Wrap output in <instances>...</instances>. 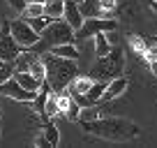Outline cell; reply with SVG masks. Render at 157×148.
<instances>
[{"label":"cell","instance_id":"6da1fadb","mask_svg":"<svg viewBox=\"0 0 157 148\" xmlns=\"http://www.w3.org/2000/svg\"><path fill=\"white\" fill-rule=\"evenodd\" d=\"M83 132L93 134L99 139H109V141H127V139L139 137V127L127 118H118V116H106V118H95L90 123H81Z\"/></svg>","mask_w":157,"mask_h":148},{"label":"cell","instance_id":"7a4b0ae2","mask_svg":"<svg viewBox=\"0 0 157 148\" xmlns=\"http://www.w3.org/2000/svg\"><path fill=\"white\" fill-rule=\"evenodd\" d=\"M42 63H44V81L49 84L51 93H63L67 88V84L78 74L76 60L72 58H63V56H56L51 51L39 56Z\"/></svg>","mask_w":157,"mask_h":148},{"label":"cell","instance_id":"3957f363","mask_svg":"<svg viewBox=\"0 0 157 148\" xmlns=\"http://www.w3.org/2000/svg\"><path fill=\"white\" fill-rule=\"evenodd\" d=\"M74 40H76V35H74L72 25H69L65 19H53L42 33H39V42L35 46H30V51H35V53L42 56L49 49H53V46L69 44V42H74Z\"/></svg>","mask_w":157,"mask_h":148},{"label":"cell","instance_id":"277c9868","mask_svg":"<svg viewBox=\"0 0 157 148\" xmlns=\"http://www.w3.org/2000/svg\"><path fill=\"white\" fill-rule=\"evenodd\" d=\"M125 69V56H123V49H118V46H111L106 56H99L97 63L93 65L90 69V76L95 81H111L116 76H120Z\"/></svg>","mask_w":157,"mask_h":148},{"label":"cell","instance_id":"5b68a950","mask_svg":"<svg viewBox=\"0 0 157 148\" xmlns=\"http://www.w3.org/2000/svg\"><path fill=\"white\" fill-rule=\"evenodd\" d=\"M118 28V21L116 19H102V16H88V19H83V23H81V28L76 30V37L78 40H88V37H93V35L97 33H111V30Z\"/></svg>","mask_w":157,"mask_h":148},{"label":"cell","instance_id":"8992f818","mask_svg":"<svg viewBox=\"0 0 157 148\" xmlns=\"http://www.w3.org/2000/svg\"><path fill=\"white\" fill-rule=\"evenodd\" d=\"M10 33H12L14 42L21 46V49H30V46H35L39 42V33H35L33 25H30L25 19L10 21Z\"/></svg>","mask_w":157,"mask_h":148},{"label":"cell","instance_id":"52a82bcc","mask_svg":"<svg viewBox=\"0 0 157 148\" xmlns=\"http://www.w3.org/2000/svg\"><path fill=\"white\" fill-rule=\"evenodd\" d=\"M78 10H81L83 19H88V16L113 19V14H116V0H78Z\"/></svg>","mask_w":157,"mask_h":148},{"label":"cell","instance_id":"ba28073f","mask_svg":"<svg viewBox=\"0 0 157 148\" xmlns=\"http://www.w3.org/2000/svg\"><path fill=\"white\" fill-rule=\"evenodd\" d=\"M23 49L14 42V37L10 33V21H5L0 25V60H16V56Z\"/></svg>","mask_w":157,"mask_h":148},{"label":"cell","instance_id":"9c48e42d","mask_svg":"<svg viewBox=\"0 0 157 148\" xmlns=\"http://www.w3.org/2000/svg\"><path fill=\"white\" fill-rule=\"evenodd\" d=\"M0 95H5V97H10V99H16V102H33L35 99L33 90H25L14 76H10V79H5L0 84Z\"/></svg>","mask_w":157,"mask_h":148},{"label":"cell","instance_id":"30bf717a","mask_svg":"<svg viewBox=\"0 0 157 148\" xmlns=\"http://www.w3.org/2000/svg\"><path fill=\"white\" fill-rule=\"evenodd\" d=\"M125 90H127V79L120 74V76H116V79L106 81V88H104V93H102V99H99V104H102V102H109V99L120 97Z\"/></svg>","mask_w":157,"mask_h":148},{"label":"cell","instance_id":"8fae6325","mask_svg":"<svg viewBox=\"0 0 157 148\" xmlns=\"http://www.w3.org/2000/svg\"><path fill=\"white\" fill-rule=\"evenodd\" d=\"M63 2H65L63 19L67 21V23L74 28V33H76V30L81 28V23H83V14H81V10H78V2L76 0H63Z\"/></svg>","mask_w":157,"mask_h":148},{"label":"cell","instance_id":"7c38bea8","mask_svg":"<svg viewBox=\"0 0 157 148\" xmlns=\"http://www.w3.org/2000/svg\"><path fill=\"white\" fill-rule=\"evenodd\" d=\"M16 81H19L21 86H23L25 90H33V93H37L39 90V86H42V81L39 79H35L30 72H19V69H14V74H12Z\"/></svg>","mask_w":157,"mask_h":148},{"label":"cell","instance_id":"4fadbf2b","mask_svg":"<svg viewBox=\"0 0 157 148\" xmlns=\"http://www.w3.org/2000/svg\"><path fill=\"white\" fill-rule=\"evenodd\" d=\"M51 53H56V56H63V58H72V60H78V49L74 46V42H69V44H58V46H53V49H49Z\"/></svg>","mask_w":157,"mask_h":148},{"label":"cell","instance_id":"5bb4252c","mask_svg":"<svg viewBox=\"0 0 157 148\" xmlns=\"http://www.w3.org/2000/svg\"><path fill=\"white\" fill-rule=\"evenodd\" d=\"M63 10H65L63 0H46L44 2V14L51 19H63Z\"/></svg>","mask_w":157,"mask_h":148},{"label":"cell","instance_id":"9a60e30c","mask_svg":"<svg viewBox=\"0 0 157 148\" xmlns=\"http://www.w3.org/2000/svg\"><path fill=\"white\" fill-rule=\"evenodd\" d=\"M42 134L49 139L51 146H58V143H60V132H58V127H56L53 118H46V123H44V132H42Z\"/></svg>","mask_w":157,"mask_h":148},{"label":"cell","instance_id":"2e32d148","mask_svg":"<svg viewBox=\"0 0 157 148\" xmlns=\"http://www.w3.org/2000/svg\"><path fill=\"white\" fill-rule=\"evenodd\" d=\"M93 37H95V53H97V58L99 56H106L109 51H111V42H109L106 33H97V35H93Z\"/></svg>","mask_w":157,"mask_h":148},{"label":"cell","instance_id":"e0dca14e","mask_svg":"<svg viewBox=\"0 0 157 148\" xmlns=\"http://www.w3.org/2000/svg\"><path fill=\"white\" fill-rule=\"evenodd\" d=\"M99 118V109L97 104H93V107H81V111H78V123H90V120Z\"/></svg>","mask_w":157,"mask_h":148},{"label":"cell","instance_id":"ac0fdd59","mask_svg":"<svg viewBox=\"0 0 157 148\" xmlns=\"http://www.w3.org/2000/svg\"><path fill=\"white\" fill-rule=\"evenodd\" d=\"M60 114V107H58V99H56V93H51L46 97V107H44V118H56Z\"/></svg>","mask_w":157,"mask_h":148},{"label":"cell","instance_id":"d6986e66","mask_svg":"<svg viewBox=\"0 0 157 148\" xmlns=\"http://www.w3.org/2000/svg\"><path fill=\"white\" fill-rule=\"evenodd\" d=\"M25 21L33 25L35 33H42V30H44V28H46V25H49L53 19H51V16H46V14H42V16H30V19H25Z\"/></svg>","mask_w":157,"mask_h":148},{"label":"cell","instance_id":"ffe728a7","mask_svg":"<svg viewBox=\"0 0 157 148\" xmlns=\"http://www.w3.org/2000/svg\"><path fill=\"white\" fill-rule=\"evenodd\" d=\"M14 69H16L14 60H0V84L5 79H10L12 74H14Z\"/></svg>","mask_w":157,"mask_h":148},{"label":"cell","instance_id":"44dd1931","mask_svg":"<svg viewBox=\"0 0 157 148\" xmlns=\"http://www.w3.org/2000/svg\"><path fill=\"white\" fill-rule=\"evenodd\" d=\"M21 14H23L25 19H30V16H42L44 14V5H42V2H28Z\"/></svg>","mask_w":157,"mask_h":148},{"label":"cell","instance_id":"7402d4cb","mask_svg":"<svg viewBox=\"0 0 157 148\" xmlns=\"http://www.w3.org/2000/svg\"><path fill=\"white\" fill-rule=\"evenodd\" d=\"M78 111H81V104H78L76 99L72 97V102H69V107L65 109L63 114H65V118H69V120H78Z\"/></svg>","mask_w":157,"mask_h":148},{"label":"cell","instance_id":"603a6c76","mask_svg":"<svg viewBox=\"0 0 157 148\" xmlns=\"http://www.w3.org/2000/svg\"><path fill=\"white\" fill-rule=\"evenodd\" d=\"M30 74H33L35 79H39V81H44V63H42V58H37L33 65H30V69H28Z\"/></svg>","mask_w":157,"mask_h":148},{"label":"cell","instance_id":"cb8c5ba5","mask_svg":"<svg viewBox=\"0 0 157 148\" xmlns=\"http://www.w3.org/2000/svg\"><path fill=\"white\" fill-rule=\"evenodd\" d=\"M7 2H10V7H14L16 12H23L25 5H28V0H7Z\"/></svg>","mask_w":157,"mask_h":148},{"label":"cell","instance_id":"d4e9b609","mask_svg":"<svg viewBox=\"0 0 157 148\" xmlns=\"http://www.w3.org/2000/svg\"><path fill=\"white\" fill-rule=\"evenodd\" d=\"M37 146H39V148H49L51 143H49V139H46L44 134H42V137H37Z\"/></svg>","mask_w":157,"mask_h":148},{"label":"cell","instance_id":"484cf974","mask_svg":"<svg viewBox=\"0 0 157 148\" xmlns=\"http://www.w3.org/2000/svg\"><path fill=\"white\" fill-rule=\"evenodd\" d=\"M150 72L157 76V60H150Z\"/></svg>","mask_w":157,"mask_h":148},{"label":"cell","instance_id":"4316f807","mask_svg":"<svg viewBox=\"0 0 157 148\" xmlns=\"http://www.w3.org/2000/svg\"><path fill=\"white\" fill-rule=\"evenodd\" d=\"M150 7H152V12H157V0H152V5H150Z\"/></svg>","mask_w":157,"mask_h":148}]
</instances>
